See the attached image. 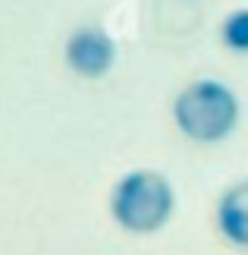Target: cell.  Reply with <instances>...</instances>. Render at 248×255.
<instances>
[{
  "mask_svg": "<svg viewBox=\"0 0 248 255\" xmlns=\"http://www.w3.org/2000/svg\"><path fill=\"white\" fill-rule=\"evenodd\" d=\"M173 211L176 192L170 180L157 170H129L110 189V218L116 221V227L132 237H148V233L164 230Z\"/></svg>",
  "mask_w": 248,
  "mask_h": 255,
  "instance_id": "1",
  "label": "cell"
},
{
  "mask_svg": "<svg viewBox=\"0 0 248 255\" xmlns=\"http://www.w3.org/2000/svg\"><path fill=\"white\" fill-rule=\"evenodd\" d=\"M173 123L188 142L217 145L239 126V98L220 79H195L176 95Z\"/></svg>",
  "mask_w": 248,
  "mask_h": 255,
  "instance_id": "2",
  "label": "cell"
},
{
  "mask_svg": "<svg viewBox=\"0 0 248 255\" xmlns=\"http://www.w3.org/2000/svg\"><path fill=\"white\" fill-rule=\"evenodd\" d=\"M63 60L82 79H104L116 63V41L101 25H79L63 44Z\"/></svg>",
  "mask_w": 248,
  "mask_h": 255,
  "instance_id": "3",
  "label": "cell"
},
{
  "mask_svg": "<svg viewBox=\"0 0 248 255\" xmlns=\"http://www.w3.org/2000/svg\"><path fill=\"white\" fill-rule=\"evenodd\" d=\"M217 230L236 249H248V180L233 183L217 202Z\"/></svg>",
  "mask_w": 248,
  "mask_h": 255,
  "instance_id": "4",
  "label": "cell"
},
{
  "mask_svg": "<svg viewBox=\"0 0 248 255\" xmlns=\"http://www.w3.org/2000/svg\"><path fill=\"white\" fill-rule=\"evenodd\" d=\"M220 41L233 54H248V6L226 13L220 25Z\"/></svg>",
  "mask_w": 248,
  "mask_h": 255,
  "instance_id": "5",
  "label": "cell"
}]
</instances>
